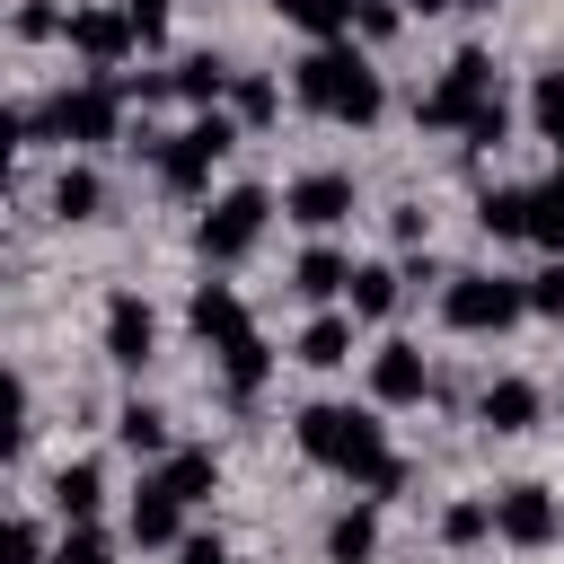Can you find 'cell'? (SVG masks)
Here are the masks:
<instances>
[{"instance_id":"cell-1","label":"cell","mask_w":564,"mask_h":564,"mask_svg":"<svg viewBox=\"0 0 564 564\" xmlns=\"http://www.w3.org/2000/svg\"><path fill=\"white\" fill-rule=\"evenodd\" d=\"M291 97H300L308 115H335V123H379V106H388L379 70H370L352 44H308V53L291 62Z\"/></svg>"},{"instance_id":"cell-2","label":"cell","mask_w":564,"mask_h":564,"mask_svg":"<svg viewBox=\"0 0 564 564\" xmlns=\"http://www.w3.org/2000/svg\"><path fill=\"white\" fill-rule=\"evenodd\" d=\"M300 449H308L317 467L352 476L361 494H370V485H379V467L397 458V449H388V423H379L370 405H326V397H317V405H300Z\"/></svg>"},{"instance_id":"cell-3","label":"cell","mask_w":564,"mask_h":564,"mask_svg":"<svg viewBox=\"0 0 564 564\" xmlns=\"http://www.w3.org/2000/svg\"><path fill=\"white\" fill-rule=\"evenodd\" d=\"M229 141H238V123H229V115H203V123H185V132H150L159 185H167V194H203Z\"/></svg>"},{"instance_id":"cell-4","label":"cell","mask_w":564,"mask_h":564,"mask_svg":"<svg viewBox=\"0 0 564 564\" xmlns=\"http://www.w3.org/2000/svg\"><path fill=\"white\" fill-rule=\"evenodd\" d=\"M441 317L458 335H502L511 317H529V282H511V273H449Z\"/></svg>"},{"instance_id":"cell-5","label":"cell","mask_w":564,"mask_h":564,"mask_svg":"<svg viewBox=\"0 0 564 564\" xmlns=\"http://www.w3.org/2000/svg\"><path fill=\"white\" fill-rule=\"evenodd\" d=\"M485 106H494V62H485L476 44H467V53H449L441 88H423V97H414V115H423L432 132H467Z\"/></svg>"},{"instance_id":"cell-6","label":"cell","mask_w":564,"mask_h":564,"mask_svg":"<svg viewBox=\"0 0 564 564\" xmlns=\"http://www.w3.org/2000/svg\"><path fill=\"white\" fill-rule=\"evenodd\" d=\"M115 123H123V79H79V88H62V97H44V132L53 141H115Z\"/></svg>"},{"instance_id":"cell-7","label":"cell","mask_w":564,"mask_h":564,"mask_svg":"<svg viewBox=\"0 0 564 564\" xmlns=\"http://www.w3.org/2000/svg\"><path fill=\"white\" fill-rule=\"evenodd\" d=\"M264 220H273V194H264V185H229V194L194 220V247H203L212 264H229V256H247V247L264 238Z\"/></svg>"},{"instance_id":"cell-8","label":"cell","mask_w":564,"mask_h":564,"mask_svg":"<svg viewBox=\"0 0 564 564\" xmlns=\"http://www.w3.org/2000/svg\"><path fill=\"white\" fill-rule=\"evenodd\" d=\"M494 538L546 546V538H564V502H555L546 485H502V494H494Z\"/></svg>"},{"instance_id":"cell-9","label":"cell","mask_w":564,"mask_h":564,"mask_svg":"<svg viewBox=\"0 0 564 564\" xmlns=\"http://www.w3.org/2000/svg\"><path fill=\"white\" fill-rule=\"evenodd\" d=\"M282 212H291L300 229H335V220L352 212V176H344V167H308V176L282 194Z\"/></svg>"},{"instance_id":"cell-10","label":"cell","mask_w":564,"mask_h":564,"mask_svg":"<svg viewBox=\"0 0 564 564\" xmlns=\"http://www.w3.org/2000/svg\"><path fill=\"white\" fill-rule=\"evenodd\" d=\"M106 352H115L123 370H141V361L159 352V317H150L141 291H115V300H106Z\"/></svg>"},{"instance_id":"cell-11","label":"cell","mask_w":564,"mask_h":564,"mask_svg":"<svg viewBox=\"0 0 564 564\" xmlns=\"http://www.w3.org/2000/svg\"><path fill=\"white\" fill-rule=\"evenodd\" d=\"M132 44H141V35H132V18H123V9H70V53H79V62L115 70Z\"/></svg>"},{"instance_id":"cell-12","label":"cell","mask_w":564,"mask_h":564,"mask_svg":"<svg viewBox=\"0 0 564 564\" xmlns=\"http://www.w3.org/2000/svg\"><path fill=\"white\" fill-rule=\"evenodd\" d=\"M185 326H194L212 352H220V344H238V335H256V326H247V300H238L229 282H203V291L185 300Z\"/></svg>"},{"instance_id":"cell-13","label":"cell","mask_w":564,"mask_h":564,"mask_svg":"<svg viewBox=\"0 0 564 564\" xmlns=\"http://www.w3.org/2000/svg\"><path fill=\"white\" fill-rule=\"evenodd\" d=\"M132 546H185V502L167 494V476H141V494H132Z\"/></svg>"},{"instance_id":"cell-14","label":"cell","mask_w":564,"mask_h":564,"mask_svg":"<svg viewBox=\"0 0 564 564\" xmlns=\"http://www.w3.org/2000/svg\"><path fill=\"white\" fill-rule=\"evenodd\" d=\"M423 388H432V370H423L414 344H379V352H370V397H379V405H414Z\"/></svg>"},{"instance_id":"cell-15","label":"cell","mask_w":564,"mask_h":564,"mask_svg":"<svg viewBox=\"0 0 564 564\" xmlns=\"http://www.w3.org/2000/svg\"><path fill=\"white\" fill-rule=\"evenodd\" d=\"M538 379H485V397H476V423L485 432H529L538 423Z\"/></svg>"},{"instance_id":"cell-16","label":"cell","mask_w":564,"mask_h":564,"mask_svg":"<svg viewBox=\"0 0 564 564\" xmlns=\"http://www.w3.org/2000/svg\"><path fill=\"white\" fill-rule=\"evenodd\" d=\"M97 502H106V467H97V458H70V467L53 476V511H62V529L97 520Z\"/></svg>"},{"instance_id":"cell-17","label":"cell","mask_w":564,"mask_h":564,"mask_svg":"<svg viewBox=\"0 0 564 564\" xmlns=\"http://www.w3.org/2000/svg\"><path fill=\"white\" fill-rule=\"evenodd\" d=\"M370 555H379V511H370V502L335 511V520H326V564H370Z\"/></svg>"},{"instance_id":"cell-18","label":"cell","mask_w":564,"mask_h":564,"mask_svg":"<svg viewBox=\"0 0 564 564\" xmlns=\"http://www.w3.org/2000/svg\"><path fill=\"white\" fill-rule=\"evenodd\" d=\"M291 291H300V300H335V291H352V256H344V247H308V256L291 264Z\"/></svg>"},{"instance_id":"cell-19","label":"cell","mask_w":564,"mask_h":564,"mask_svg":"<svg viewBox=\"0 0 564 564\" xmlns=\"http://www.w3.org/2000/svg\"><path fill=\"white\" fill-rule=\"evenodd\" d=\"M300 35H317V44H344L352 35V18H361V0H273Z\"/></svg>"},{"instance_id":"cell-20","label":"cell","mask_w":564,"mask_h":564,"mask_svg":"<svg viewBox=\"0 0 564 564\" xmlns=\"http://www.w3.org/2000/svg\"><path fill=\"white\" fill-rule=\"evenodd\" d=\"M264 370H273V344H264V335L220 344V388H229V397H256V388H264Z\"/></svg>"},{"instance_id":"cell-21","label":"cell","mask_w":564,"mask_h":564,"mask_svg":"<svg viewBox=\"0 0 564 564\" xmlns=\"http://www.w3.org/2000/svg\"><path fill=\"white\" fill-rule=\"evenodd\" d=\"M159 476H167V494H176V502H203V494L220 485V458H212V449H167V458H159Z\"/></svg>"},{"instance_id":"cell-22","label":"cell","mask_w":564,"mask_h":564,"mask_svg":"<svg viewBox=\"0 0 564 564\" xmlns=\"http://www.w3.org/2000/svg\"><path fill=\"white\" fill-rule=\"evenodd\" d=\"M53 212H62V220H97V212H106V176H97V167H62V176H53Z\"/></svg>"},{"instance_id":"cell-23","label":"cell","mask_w":564,"mask_h":564,"mask_svg":"<svg viewBox=\"0 0 564 564\" xmlns=\"http://www.w3.org/2000/svg\"><path fill=\"white\" fill-rule=\"evenodd\" d=\"M300 361H308V370L352 361V317H308V326H300Z\"/></svg>"},{"instance_id":"cell-24","label":"cell","mask_w":564,"mask_h":564,"mask_svg":"<svg viewBox=\"0 0 564 564\" xmlns=\"http://www.w3.org/2000/svg\"><path fill=\"white\" fill-rule=\"evenodd\" d=\"M167 79H176V97H194V106L229 97V62H220V53H185V62L167 70Z\"/></svg>"},{"instance_id":"cell-25","label":"cell","mask_w":564,"mask_h":564,"mask_svg":"<svg viewBox=\"0 0 564 564\" xmlns=\"http://www.w3.org/2000/svg\"><path fill=\"white\" fill-rule=\"evenodd\" d=\"M476 220H485V238H529V185H494L476 203Z\"/></svg>"},{"instance_id":"cell-26","label":"cell","mask_w":564,"mask_h":564,"mask_svg":"<svg viewBox=\"0 0 564 564\" xmlns=\"http://www.w3.org/2000/svg\"><path fill=\"white\" fill-rule=\"evenodd\" d=\"M115 441H123L132 458H167V414H159V405H123V414H115Z\"/></svg>"},{"instance_id":"cell-27","label":"cell","mask_w":564,"mask_h":564,"mask_svg":"<svg viewBox=\"0 0 564 564\" xmlns=\"http://www.w3.org/2000/svg\"><path fill=\"white\" fill-rule=\"evenodd\" d=\"M352 317H388L397 308V264H352Z\"/></svg>"},{"instance_id":"cell-28","label":"cell","mask_w":564,"mask_h":564,"mask_svg":"<svg viewBox=\"0 0 564 564\" xmlns=\"http://www.w3.org/2000/svg\"><path fill=\"white\" fill-rule=\"evenodd\" d=\"M529 238L564 264V194H555V185H529Z\"/></svg>"},{"instance_id":"cell-29","label":"cell","mask_w":564,"mask_h":564,"mask_svg":"<svg viewBox=\"0 0 564 564\" xmlns=\"http://www.w3.org/2000/svg\"><path fill=\"white\" fill-rule=\"evenodd\" d=\"M529 123H538L546 141H564V70H538V88H529Z\"/></svg>"},{"instance_id":"cell-30","label":"cell","mask_w":564,"mask_h":564,"mask_svg":"<svg viewBox=\"0 0 564 564\" xmlns=\"http://www.w3.org/2000/svg\"><path fill=\"white\" fill-rule=\"evenodd\" d=\"M44 564H115V546H106L97 520H79V529H62V546H53Z\"/></svg>"},{"instance_id":"cell-31","label":"cell","mask_w":564,"mask_h":564,"mask_svg":"<svg viewBox=\"0 0 564 564\" xmlns=\"http://www.w3.org/2000/svg\"><path fill=\"white\" fill-rule=\"evenodd\" d=\"M441 538H449V546L494 538V502H449V511H441Z\"/></svg>"},{"instance_id":"cell-32","label":"cell","mask_w":564,"mask_h":564,"mask_svg":"<svg viewBox=\"0 0 564 564\" xmlns=\"http://www.w3.org/2000/svg\"><path fill=\"white\" fill-rule=\"evenodd\" d=\"M0 564H44V520H9L0 529Z\"/></svg>"},{"instance_id":"cell-33","label":"cell","mask_w":564,"mask_h":564,"mask_svg":"<svg viewBox=\"0 0 564 564\" xmlns=\"http://www.w3.org/2000/svg\"><path fill=\"white\" fill-rule=\"evenodd\" d=\"M229 106H238V123H264L282 97H273V79H229Z\"/></svg>"},{"instance_id":"cell-34","label":"cell","mask_w":564,"mask_h":564,"mask_svg":"<svg viewBox=\"0 0 564 564\" xmlns=\"http://www.w3.org/2000/svg\"><path fill=\"white\" fill-rule=\"evenodd\" d=\"M18 35H26V44H53V35H70V18L44 9V0H26V9H18Z\"/></svg>"},{"instance_id":"cell-35","label":"cell","mask_w":564,"mask_h":564,"mask_svg":"<svg viewBox=\"0 0 564 564\" xmlns=\"http://www.w3.org/2000/svg\"><path fill=\"white\" fill-rule=\"evenodd\" d=\"M529 308H538V317H564V264L529 273Z\"/></svg>"},{"instance_id":"cell-36","label":"cell","mask_w":564,"mask_h":564,"mask_svg":"<svg viewBox=\"0 0 564 564\" xmlns=\"http://www.w3.org/2000/svg\"><path fill=\"white\" fill-rule=\"evenodd\" d=\"M167 9H176V0H123V18H132V35H141V44H159V35H167Z\"/></svg>"},{"instance_id":"cell-37","label":"cell","mask_w":564,"mask_h":564,"mask_svg":"<svg viewBox=\"0 0 564 564\" xmlns=\"http://www.w3.org/2000/svg\"><path fill=\"white\" fill-rule=\"evenodd\" d=\"M397 18H405L397 0H361V18H352V26H361L370 44H388V35H397Z\"/></svg>"},{"instance_id":"cell-38","label":"cell","mask_w":564,"mask_h":564,"mask_svg":"<svg viewBox=\"0 0 564 564\" xmlns=\"http://www.w3.org/2000/svg\"><path fill=\"white\" fill-rule=\"evenodd\" d=\"M502 132H511V106H502V97H494V106H485V115H476V123H467V141H476V150H494V141H502Z\"/></svg>"},{"instance_id":"cell-39","label":"cell","mask_w":564,"mask_h":564,"mask_svg":"<svg viewBox=\"0 0 564 564\" xmlns=\"http://www.w3.org/2000/svg\"><path fill=\"white\" fill-rule=\"evenodd\" d=\"M176 564H229V546H220V538H185V546H176Z\"/></svg>"},{"instance_id":"cell-40","label":"cell","mask_w":564,"mask_h":564,"mask_svg":"<svg viewBox=\"0 0 564 564\" xmlns=\"http://www.w3.org/2000/svg\"><path fill=\"white\" fill-rule=\"evenodd\" d=\"M397 9H423V18H432V9H458V0H397Z\"/></svg>"},{"instance_id":"cell-41","label":"cell","mask_w":564,"mask_h":564,"mask_svg":"<svg viewBox=\"0 0 564 564\" xmlns=\"http://www.w3.org/2000/svg\"><path fill=\"white\" fill-rule=\"evenodd\" d=\"M467 9H494V0H467Z\"/></svg>"},{"instance_id":"cell-42","label":"cell","mask_w":564,"mask_h":564,"mask_svg":"<svg viewBox=\"0 0 564 564\" xmlns=\"http://www.w3.org/2000/svg\"><path fill=\"white\" fill-rule=\"evenodd\" d=\"M555 194H564V167H555Z\"/></svg>"},{"instance_id":"cell-43","label":"cell","mask_w":564,"mask_h":564,"mask_svg":"<svg viewBox=\"0 0 564 564\" xmlns=\"http://www.w3.org/2000/svg\"><path fill=\"white\" fill-rule=\"evenodd\" d=\"M229 564H238V555H229Z\"/></svg>"}]
</instances>
